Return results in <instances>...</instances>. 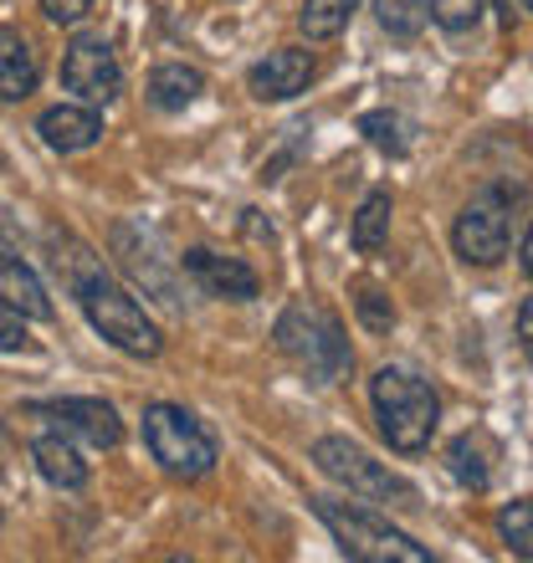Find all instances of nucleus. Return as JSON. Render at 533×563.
Here are the masks:
<instances>
[{
    "instance_id": "nucleus-1",
    "label": "nucleus",
    "mask_w": 533,
    "mask_h": 563,
    "mask_svg": "<svg viewBox=\"0 0 533 563\" xmlns=\"http://www.w3.org/2000/svg\"><path fill=\"white\" fill-rule=\"evenodd\" d=\"M313 512L324 518L344 559L355 563H431V549H421L411 533H400L395 522L374 507L339 503V497H313Z\"/></svg>"
},
{
    "instance_id": "nucleus-2",
    "label": "nucleus",
    "mask_w": 533,
    "mask_h": 563,
    "mask_svg": "<svg viewBox=\"0 0 533 563\" xmlns=\"http://www.w3.org/2000/svg\"><path fill=\"white\" fill-rule=\"evenodd\" d=\"M272 339L297 369L308 374L313 385H339L349 364H355V349L344 339V323L328 308H313V302H293V308L278 318Z\"/></svg>"
},
{
    "instance_id": "nucleus-3",
    "label": "nucleus",
    "mask_w": 533,
    "mask_h": 563,
    "mask_svg": "<svg viewBox=\"0 0 533 563\" xmlns=\"http://www.w3.org/2000/svg\"><path fill=\"white\" fill-rule=\"evenodd\" d=\"M370 400H374V416H380L385 441L395 445L400 456L426 451L436 426H442V400H436V389L411 369H380L370 379Z\"/></svg>"
},
{
    "instance_id": "nucleus-4",
    "label": "nucleus",
    "mask_w": 533,
    "mask_h": 563,
    "mask_svg": "<svg viewBox=\"0 0 533 563\" xmlns=\"http://www.w3.org/2000/svg\"><path fill=\"white\" fill-rule=\"evenodd\" d=\"M73 287H77V302H83V312H88V323L98 328V333H104V339L113 343L119 354H129V358H154V354L164 349L160 328L144 318V308H139V302L123 292L119 282H108L98 267L83 272Z\"/></svg>"
},
{
    "instance_id": "nucleus-5",
    "label": "nucleus",
    "mask_w": 533,
    "mask_h": 563,
    "mask_svg": "<svg viewBox=\"0 0 533 563\" xmlns=\"http://www.w3.org/2000/svg\"><path fill=\"white\" fill-rule=\"evenodd\" d=\"M313 466L324 476H334L339 487H349L355 497H370V503H390V507H421V492L395 476L385 461H374L365 445L344 441V435H324L313 441Z\"/></svg>"
},
{
    "instance_id": "nucleus-6",
    "label": "nucleus",
    "mask_w": 533,
    "mask_h": 563,
    "mask_svg": "<svg viewBox=\"0 0 533 563\" xmlns=\"http://www.w3.org/2000/svg\"><path fill=\"white\" fill-rule=\"evenodd\" d=\"M144 445L149 456L160 461L170 476H206L216 466V435H210L191 410H180V405H149L144 410Z\"/></svg>"
},
{
    "instance_id": "nucleus-7",
    "label": "nucleus",
    "mask_w": 533,
    "mask_h": 563,
    "mask_svg": "<svg viewBox=\"0 0 533 563\" xmlns=\"http://www.w3.org/2000/svg\"><path fill=\"white\" fill-rule=\"evenodd\" d=\"M508 236H513V195L503 185H488L477 190L457 216V256L467 267H498L508 256Z\"/></svg>"
},
{
    "instance_id": "nucleus-8",
    "label": "nucleus",
    "mask_w": 533,
    "mask_h": 563,
    "mask_svg": "<svg viewBox=\"0 0 533 563\" xmlns=\"http://www.w3.org/2000/svg\"><path fill=\"white\" fill-rule=\"evenodd\" d=\"M62 88L77 92L83 103H113L123 92V67L104 36H73L62 57Z\"/></svg>"
},
{
    "instance_id": "nucleus-9",
    "label": "nucleus",
    "mask_w": 533,
    "mask_h": 563,
    "mask_svg": "<svg viewBox=\"0 0 533 563\" xmlns=\"http://www.w3.org/2000/svg\"><path fill=\"white\" fill-rule=\"evenodd\" d=\"M113 252H119L123 272H129L139 287H144L149 297H160L164 308H180L185 297H180V277H175V262L160 252V241H154V231H144V225H113Z\"/></svg>"
},
{
    "instance_id": "nucleus-10",
    "label": "nucleus",
    "mask_w": 533,
    "mask_h": 563,
    "mask_svg": "<svg viewBox=\"0 0 533 563\" xmlns=\"http://www.w3.org/2000/svg\"><path fill=\"white\" fill-rule=\"evenodd\" d=\"M36 420H52L57 435L67 441H83V445H98V451H113L123 441V426H119V410L108 400H88V395H67V400H46V405H31Z\"/></svg>"
},
{
    "instance_id": "nucleus-11",
    "label": "nucleus",
    "mask_w": 533,
    "mask_h": 563,
    "mask_svg": "<svg viewBox=\"0 0 533 563\" xmlns=\"http://www.w3.org/2000/svg\"><path fill=\"white\" fill-rule=\"evenodd\" d=\"M180 267H185V277H191L200 292L221 297V302H252V297L262 292V282H257V272L247 267V262H237V256H216V252H206V246L185 252L180 256Z\"/></svg>"
},
{
    "instance_id": "nucleus-12",
    "label": "nucleus",
    "mask_w": 533,
    "mask_h": 563,
    "mask_svg": "<svg viewBox=\"0 0 533 563\" xmlns=\"http://www.w3.org/2000/svg\"><path fill=\"white\" fill-rule=\"evenodd\" d=\"M308 82H313V57L297 52V46L266 52L252 73H247V88H252V98H262V103H287V98H297Z\"/></svg>"
},
{
    "instance_id": "nucleus-13",
    "label": "nucleus",
    "mask_w": 533,
    "mask_h": 563,
    "mask_svg": "<svg viewBox=\"0 0 533 563\" xmlns=\"http://www.w3.org/2000/svg\"><path fill=\"white\" fill-rule=\"evenodd\" d=\"M0 302H6V308H15L21 318H36V323H46V318H52V297H46L36 267H31L26 256H15L6 241H0Z\"/></svg>"
},
{
    "instance_id": "nucleus-14",
    "label": "nucleus",
    "mask_w": 533,
    "mask_h": 563,
    "mask_svg": "<svg viewBox=\"0 0 533 563\" xmlns=\"http://www.w3.org/2000/svg\"><path fill=\"white\" fill-rule=\"evenodd\" d=\"M36 134H42L46 148H57V154H77V148H93L104 139V119L83 103H62V108H46Z\"/></svg>"
},
{
    "instance_id": "nucleus-15",
    "label": "nucleus",
    "mask_w": 533,
    "mask_h": 563,
    "mask_svg": "<svg viewBox=\"0 0 533 563\" xmlns=\"http://www.w3.org/2000/svg\"><path fill=\"white\" fill-rule=\"evenodd\" d=\"M36 77H42V67H36V52H31V42L21 36V31H0V103H21V98H31L36 92Z\"/></svg>"
},
{
    "instance_id": "nucleus-16",
    "label": "nucleus",
    "mask_w": 533,
    "mask_h": 563,
    "mask_svg": "<svg viewBox=\"0 0 533 563\" xmlns=\"http://www.w3.org/2000/svg\"><path fill=\"white\" fill-rule=\"evenodd\" d=\"M31 461H36V472L62 492H77L88 487V461L77 456V445L67 435H36L31 441Z\"/></svg>"
},
{
    "instance_id": "nucleus-17",
    "label": "nucleus",
    "mask_w": 533,
    "mask_h": 563,
    "mask_svg": "<svg viewBox=\"0 0 533 563\" xmlns=\"http://www.w3.org/2000/svg\"><path fill=\"white\" fill-rule=\"evenodd\" d=\"M492 441L482 435V430H461L457 441L446 445V466H452V476H457L467 492H488L492 482Z\"/></svg>"
},
{
    "instance_id": "nucleus-18",
    "label": "nucleus",
    "mask_w": 533,
    "mask_h": 563,
    "mask_svg": "<svg viewBox=\"0 0 533 563\" xmlns=\"http://www.w3.org/2000/svg\"><path fill=\"white\" fill-rule=\"evenodd\" d=\"M200 92H206V77L195 67H185V62H164V67L149 73V103L160 113H185Z\"/></svg>"
},
{
    "instance_id": "nucleus-19",
    "label": "nucleus",
    "mask_w": 533,
    "mask_h": 563,
    "mask_svg": "<svg viewBox=\"0 0 533 563\" xmlns=\"http://www.w3.org/2000/svg\"><path fill=\"white\" fill-rule=\"evenodd\" d=\"M390 216H395V200H390V190H374L365 195V206H359L355 216V252H380L390 236Z\"/></svg>"
},
{
    "instance_id": "nucleus-20",
    "label": "nucleus",
    "mask_w": 533,
    "mask_h": 563,
    "mask_svg": "<svg viewBox=\"0 0 533 563\" xmlns=\"http://www.w3.org/2000/svg\"><path fill=\"white\" fill-rule=\"evenodd\" d=\"M349 15H355V0H303L297 26H303L308 42H334V36L349 26Z\"/></svg>"
},
{
    "instance_id": "nucleus-21",
    "label": "nucleus",
    "mask_w": 533,
    "mask_h": 563,
    "mask_svg": "<svg viewBox=\"0 0 533 563\" xmlns=\"http://www.w3.org/2000/svg\"><path fill=\"white\" fill-rule=\"evenodd\" d=\"M374 15H380V26H385L390 36L411 42V36H421V26H426V0H374Z\"/></svg>"
},
{
    "instance_id": "nucleus-22",
    "label": "nucleus",
    "mask_w": 533,
    "mask_h": 563,
    "mask_svg": "<svg viewBox=\"0 0 533 563\" xmlns=\"http://www.w3.org/2000/svg\"><path fill=\"white\" fill-rule=\"evenodd\" d=\"M355 312L365 318L370 333H390V328H395V302H390L374 282H355Z\"/></svg>"
},
{
    "instance_id": "nucleus-23",
    "label": "nucleus",
    "mask_w": 533,
    "mask_h": 563,
    "mask_svg": "<svg viewBox=\"0 0 533 563\" xmlns=\"http://www.w3.org/2000/svg\"><path fill=\"white\" fill-rule=\"evenodd\" d=\"M498 533H503V543L519 553V559H529V553H533V507H529V497H519V503L503 507Z\"/></svg>"
},
{
    "instance_id": "nucleus-24",
    "label": "nucleus",
    "mask_w": 533,
    "mask_h": 563,
    "mask_svg": "<svg viewBox=\"0 0 533 563\" xmlns=\"http://www.w3.org/2000/svg\"><path fill=\"white\" fill-rule=\"evenodd\" d=\"M359 134L370 139L374 148H385V154H405V148H411V139H405V123L395 119V113H385V108H380V113H365V119H359Z\"/></svg>"
},
{
    "instance_id": "nucleus-25",
    "label": "nucleus",
    "mask_w": 533,
    "mask_h": 563,
    "mask_svg": "<svg viewBox=\"0 0 533 563\" xmlns=\"http://www.w3.org/2000/svg\"><path fill=\"white\" fill-rule=\"evenodd\" d=\"M488 0H426V21H436L442 31H472L482 21Z\"/></svg>"
},
{
    "instance_id": "nucleus-26",
    "label": "nucleus",
    "mask_w": 533,
    "mask_h": 563,
    "mask_svg": "<svg viewBox=\"0 0 533 563\" xmlns=\"http://www.w3.org/2000/svg\"><path fill=\"white\" fill-rule=\"evenodd\" d=\"M15 349H26V323L15 308L0 302V354H15Z\"/></svg>"
},
{
    "instance_id": "nucleus-27",
    "label": "nucleus",
    "mask_w": 533,
    "mask_h": 563,
    "mask_svg": "<svg viewBox=\"0 0 533 563\" xmlns=\"http://www.w3.org/2000/svg\"><path fill=\"white\" fill-rule=\"evenodd\" d=\"M88 11H93V0H42V15L57 21V26H77Z\"/></svg>"
},
{
    "instance_id": "nucleus-28",
    "label": "nucleus",
    "mask_w": 533,
    "mask_h": 563,
    "mask_svg": "<svg viewBox=\"0 0 533 563\" xmlns=\"http://www.w3.org/2000/svg\"><path fill=\"white\" fill-rule=\"evenodd\" d=\"M519 339L523 343L533 339V308H529V302H519Z\"/></svg>"
},
{
    "instance_id": "nucleus-29",
    "label": "nucleus",
    "mask_w": 533,
    "mask_h": 563,
    "mask_svg": "<svg viewBox=\"0 0 533 563\" xmlns=\"http://www.w3.org/2000/svg\"><path fill=\"white\" fill-rule=\"evenodd\" d=\"M0 236H11V221H6V210H0Z\"/></svg>"
},
{
    "instance_id": "nucleus-30",
    "label": "nucleus",
    "mask_w": 533,
    "mask_h": 563,
    "mask_svg": "<svg viewBox=\"0 0 533 563\" xmlns=\"http://www.w3.org/2000/svg\"><path fill=\"white\" fill-rule=\"evenodd\" d=\"M529 5H533V0H519V11H529Z\"/></svg>"
}]
</instances>
